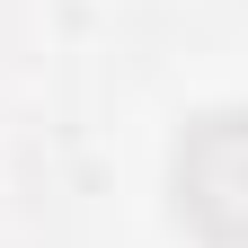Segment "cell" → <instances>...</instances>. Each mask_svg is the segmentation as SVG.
Returning a JSON list of instances; mask_svg holds the SVG:
<instances>
[{"label":"cell","mask_w":248,"mask_h":248,"mask_svg":"<svg viewBox=\"0 0 248 248\" xmlns=\"http://www.w3.org/2000/svg\"><path fill=\"white\" fill-rule=\"evenodd\" d=\"M177 213L213 248H248V107H213L177 142Z\"/></svg>","instance_id":"cell-1"}]
</instances>
